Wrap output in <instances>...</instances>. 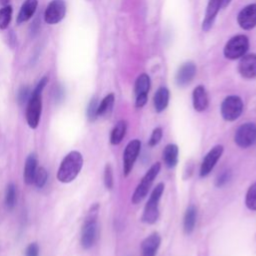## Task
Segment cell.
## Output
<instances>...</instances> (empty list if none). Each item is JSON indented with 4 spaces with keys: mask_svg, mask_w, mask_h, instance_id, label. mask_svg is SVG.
Here are the masks:
<instances>
[{
    "mask_svg": "<svg viewBox=\"0 0 256 256\" xmlns=\"http://www.w3.org/2000/svg\"><path fill=\"white\" fill-rule=\"evenodd\" d=\"M48 82L47 77H43L40 79V81L37 83L36 87L31 92L30 98L27 102V108H26V120L30 128L35 129L37 128L41 111H42V91L45 88L46 84Z\"/></svg>",
    "mask_w": 256,
    "mask_h": 256,
    "instance_id": "cell-1",
    "label": "cell"
},
{
    "mask_svg": "<svg viewBox=\"0 0 256 256\" xmlns=\"http://www.w3.org/2000/svg\"><path fill=\"white\" fill-rule=\"evenodd\" d=\"M83 166L82 154L78 151H71L62 160L58 172L57 178L62 183L72 182L80 173Z\"/></svg>",
    "mask_w": 256,
    "mask_h": 256,
    "instance_id": "cell-2",
    "label": "cell"
},
{
    "mask_svg": "<svg viewBox=\"0 0 256 256\" xmlns=\"http://www.w3.org/2000/svg\"><path fill=\"white\" fill-rule=\"evenodd\" d=\"M99 204H94L90 207L85 218L81 231V245L84 249L91 248L97 238V217Z\"/></svg>",
    "mask_w": 256,
    "mask_h": 256,
    "instance_id": "cell-3",
    "label": "cell"
},
{
    "mask_svg": "<svg viewBox=\"0 0 256 256\" xmlns=\"http://www.w3.org/2000/svg\"><path fill=\"white\" fill-rule=\"evenodd\" d=\"M164 191V184L158 183L151 192V195L144 207L141 217L142 222L147 224H154L159 216V201Z\"/></svg>",
    "mask_w": 256,
    "mask_h": 256,
    "instance_id": "cell-4",
    "label": "cell"
},
{
    "mask_svg": "<svg viewBox=\"0 0 256 256\" xmlns=\"http://www.w3.org/2000/svg\"><path fill=\"white\" fill-rule=\"evenodd\" d=\"M160 168H161V165H160V163L157 162V163L153 164L149 168V170L145 173V175L143 176V178L137 185V187L134 190V193L131 197V201L133 204L140 203L146 197V195L148 194V192L152 186L154 179L157 177L158 173L160 172Z\"/></svg>",
    "mask_w": 256,
    "mask_h": 256,
    "instance_id": "cell-5",
    "label": "cell"
},
{
    "mask_svg": "<svg viewBox=\"0 0 256 256\" xmlns=\"http://www.w3.org/2000/svg\"><path fill=\"white\" fill-rule=\"evenodd\" d=\"M249 48V39L246 35L240 34L232 37L225 44L223 49L224 56L230 60H236L243 57Z\"/></svg>",
    "mask_w": 256,
    "mask_h": 256,
    "instance_id": "cell-6",
    "label": "cell"
},
{
    "mask_svg": "<svg viewBox=\"0 0 256 256\" xmlns=\"http://www.w3.org/2000/svg\"><path fill=\"white\" fill-rule=\"evenodd\" d=\"M221 115L226 121H235L243 111V101L237 95L227 96L221 104Z\"/></svg>",
    "mask_w": 256,
    "mask_h": 256,
    "instance_id": "cell-7",
    "label": "cell"
},
{
    "mask_svg": "<svg viewBox=\"0 0 256 256\" xmlns=\"http://www.w3.org/2000/svg\"><path fill=\"white\" fill-rule=\"evenodd\" d=\"M235 143L241 148H248L256 141V124L247 122L240 125L234 135Z\"/></svg>",
    "mask_w": 256,
    "mask_h": 256,
    "instance_id": "cell-8",
    "label": "cell"
},
{
    "mask_svg": "<svg viewBox=\"0 0 256 256\" xmlns=\"http://www.w3.org/2000/svg\"><path fill=\"white\" fill-rule=\"evenodd\" d=\"M141 142L138 139L131 140L125 147L123 152V174L128 176L133 169L134 163L140 153Z\"/></svg>",
    "mask_w": 256,
    "mask_h": 256,
    "instance_id": "cell-9",
    "label": "cell"
},
{
    "mask_svg": "<svg viewBox=\"0 0 256 256\" xmlns=\"http://www.w3.org/2000/svg\"><path fill=\"white\" fill-rule=\"evenodd\" d=\"M66 14V4L64 0H52L47 5L44 20L48 24H57L59 23Z\"/></svg>",
    "mask_w": 256,
    "mask_h": 256,
    "instance_id": "cell-10",
    "label": "cell"
},
{
    "mask_svg": "<svg viewBox=\"0 0 256 256\" xmlns=\"http://www.w3.org/2000/svg\"><path fill=\"white\" fill-rule=\"evenodd\" d=\"M222 153H223L222 145H216L210 149V151L203 158V161L200 166V176L201 177L207 176L213 170L216 163L220 159Z\"/></svg>",
    "mask_w": 256,
    "mask_h": 256,
    "instance_id": "cell-11",
    "label": "cell"
},
{
    "mask_svg": "<svg viewBox=\"0 0 256 256\" xmlns=\"http://www.w3.org/2000/svg\"><path fill=\"white\" fill-rule=\"evenodd\" d=\"M239 26L244 30H250L256 26V4L245 6L237 16Z\"/></svg>",
    "mask_w": 256,
    "mask_h": 256,
    "instance_id": "cell-12",
    "label": "cell"
},
{
    "mask_svg": "<svg viewBox=\"0 0 256 256\" xmlns=\"http://www.w3.org/2000/svg\"><path fill=\"white\" fill-rule=\"evenodd\" d=\"M196 75V65L193 62L183 63L175 75V82L179 87L188 85Z\"/></svg>",
    "mask_w": 256,
    "mask_h": 256,
    "instance_id": "cell-13",
    "label": "cell"
},
{
    "mask_svg": "<svg viewBox=\"0 0 256 256\" xmlns=\"http://www.w3.org/2000/svg\"><path fill=\"white\" fill-rule=\"evenodd\" d=\"M238 71L243 78L253 79L256 77V54H245L241 57Z\"/></svg>",
    "mask_w": 256,
    "mask_h": 256,
    "instance_id": "cell-14",
    "label": "cell"
},
{
    "mask_svg": "<svg viewBox=\"0 0 256 256\" xmlns=\"http://www.w3.org/2000/svg\"><path fill=\"white\" fill-rule=\"evenodd\" d=\"M223 0H209L205 12V17L202 22V30L203 31H209L215 21V18L222 7Z\"/></svg>",
    "mask_w": 256,
    "mask_h": 256,
    "instance_id": "cell-15",
    "label": "cell"
},
{
    "mask_svg": "<svg viewBox=\"0 0 256 256\" xmlns=\"http://www.w3.org/2000/svg\"><path fill=\"white\" fill-rule=\"evenodd\" d=\"M161 243V237L159 233L154 232L147 236L141 244L142 256H155Z\"/></svg>",
    "mask_w": 256,
    "mask_h": 256,
    "instance_id": "cell-16",
    "label": "cell"
},
{
    "mask_svg": "<svg viewBox=\"0 0 256 256\" xmlns=\"http://www.w3.org/2000/svg\"><path fill=\"white\" fill-rule=\"evenodd\" d=\"M192 102H193L194 109L198 112H202L207 109L209 100H208V95L204 86L199 85L196 88H194L192 93Z\"/></svg>",
    "mask_w": 256,
    "mask_h": 256,
    "instance_id": "cell-17",
    "label": "cell"
},
{
    "mask_svg": "<svg viewBox=\"0 0 256 256\" xmlns=\"http://www.w3.org/2000/svg\"><path fill=\"white\" fill-rule=\"evenodd\" d=\"M37 5H38L37 0H25L17 15V19H16L17 24H22L28 21L29 19H31L36 11Z\"/></svg>",
    "mask_w": 256,
    "mask_h": 256,
    "instance_id": "cell-18",
    "label": "cell"
},
{
    "mask_svg": "<svg viewBox=\"0 0 256 256\" xmlns=\"http://www.w3.org/2000/svg\"><path fill=\"white\" fill-rule=\"evenodd\" d=\"M38 168V159L36 154L31 153L25 161V166H24V173H23V178L24 182L26 184H32L34 180V176L36 173V170Z\"/></svg>",
    "mask_w": 256,
    "mask_h": 256,
    "instance_id": "cell-19",
    "label": "cell"
},
{
    "mask_svg": "<svg viewBox=\"0 0 256 256\" xmlns=\"http://www.w3.org/2000/svg\"><path fill=\"white\" fill-rule=\"evenodd\" d=\"M169 90L166 87H159L154 94L153 103L156 112L160 113L164 111L169 102Z\"/></svg>",
    "mask_w": 256,
    "mask_h": 256,
    "instance_id": "cell-20",
    "label": "cell"
},
{
    "mask_svg": "<svg viewBox=\"0 0 256 256\" xmlns=\"http://www.w3.org/2000/svg\"><path fill=\"white\" fill-rule=\"evenodd\" d=\"M178 146L175 144H168L163 150V161L168 168H173L178 163Z\"/></svg>",
    "mask_w": 256,
    "mask_h": 256,
    "instance_id": "cell-21",
    "label": "cell"
},
{
    "mask_svg": "<svg viewBox=\"0 0 256 256\" xmlns=\"http://www.w3.org/2000/svg\"><path fill=\"white\" fill-rule=\"evenodd\" d=\"M150 77L145 74L142 73L140 74L136 81H135V86H134V92H135V96L136 97H140V96H148V92L150 89Z\"/></svg>",
    "mask_w": 256,
    "mask_h": 256,
    "instance_id": "cell-22",
    "label": "cell"
},
{
    "mask_svg": "<svg viewBox=\"0 0 256 256\" xmlns=\"http://www.w3.org/2000/svg\"><path fill=\"white\" fill-rule=\"evenodd\" d=\"M196 219H197V209L194 205H190L186 209V212L184 215V221H183V227L186 234H190L193 232L196 225Z\"/></svg>",
    "mask_w": 256,
    "mask_h": 256,
    "instance_id": "cell-23",
    "label": "cell"
},
{
    "mask_svg": "<svg viewBox=\"0 0 256 256\" xmlns=\"http://www.w3.org/2000/svg\"><path fill=\"white\" fill-rule=\"evenodd\" d=\"M126 131H127V123L126 121L124 120H120L116 123V125L114 126V128L112 129L111 131V134H110V143L112 145H117L119 144L125 134H126Z\"/></svg>",
    "mask_w": 256,
    "mask_h": 256,
    "instance_id": "cell-24",
    "label": "cell"
},
{
    "mask_svg": "<svg viewBox=\"0 0 256 256\" xmlns=\"http://www.w3.org/2000/svg\"><path fill=\"white\" fill-rule=\"evenodd\" d=\"M114 101H115V97H114L113 93H110V94L106 95L98 105V110H97L98 117L109 115L112 111Z\"/></svg>",
    "mask_w": 256,
    "mask_h": 256,
    "instance_id": "cell-25",
    "label": "cell"
},
{
    "mask_svg": "<svg viewBox=\"0 0 256 256\" xmlns=\"http://www.w3.org/2000/svg\"><path fill=\"white\" fill-rule=\"evenodd\" d=\"M5 204L9 210H12L16 204V187L13 183H9L5 192Z\"/></svg>",
    "mask_w": 256,
    "mask_h": 256,
    "instance_id": "cell-26",
    "label": "cell"
},
{
    "mask_svg": "<svg viewBox=\"0 0 256 256\" xmlns=\"http://www.w3.org/2000/svg\"><path fill=\"white\" fill-rule=\"evenodd\" d=\"M245 204L249 210L256 211V182H254L247 190Z\"/></svg>",
    "mask_w": 256,
    "mask_h": 256,
    "instance_id": "cell-27",
    "label": "cell"
},
{
    "mask_svg": "<svg viewBox=\"0 0 256 256\" xmlns=\"http://www.w3.org/2000/svg\"><path fill=\"white\" fill-rule=\"evenodd\" d=\"M12 7L7 5L0 9V29H6L12 18Z\"/></svg>",
    "mask_w": 256,
    "mask_h": 256,
    "instance_id": "cell-28",
    "label": "cell"
},
{
    "mask_svg": "<svg viewBox=\"0 0 256 256\" xmlns=\"http://www.w3.org/2000/svg\"><path fill=\"white\" fill-rule=\"evenodd\" d=\"M47 178H48V174L47 171L45 170V168L43 167H38L34 176V180L33 183L38 187V188H42L46 182H47Z\"/></svg>",
    "mask_w": 256,
    "mask_h": 256,
    "instance_id": "cell-29",
    "label": "cell"
},
{
    "mask_svg": "<svg viewBox=\"0 0 256 256\" xmlns=\"http://www.w3.org/2000/svg\"><path fill=\"white\" fill-rule=\"evenodd\" d=\"M98 100L96 97H93L89 104H88V107H87V118L89 121L93 122L96 120V118L98 117L97 115V110H98Z\"/></svg>",
    "mask_w": 256,
    "mask_h": 256,
    "instance_id": "cell-30",
    "label": "cell"
},
{
    "mask_svg": "<svg viewBox=\"0 0 256 256\" xmlns=\"http://www.w3.org/2000/svg\"><path fill=\"white\" fill-rule=\"evenodd\" d=\"M104 184L107 189L111 190L113 188L114 180H113V170L111 165L108 163L104 168Z\"/></svg>",
    "mask_w": 256,
    "mask_h": 256,
    "instance_id": "cell-31",
    "label": "cell"
},
{
    "mask_svg": "<svg viewBox=\"0 0 256 256\" xmlns=\"http://www.w3.org/2000/svg\"><path fill=\"white\" fill-rule=\"evenodd\" d=\"M162 135H163L162 128H161V127H156V128L152 131L151 136H150V138H149V141H148L149 146L153 147V146L157 145V144L160 142V140H161V138H162Z\"/></svg>",
    "mask_w": 256,
    "mask_h": 256,
    "instance_id": "cell-32",
    "label": "cell"
},
{
    "mask_svg": "<svg viewBox=\"0 0 256 256\" xmlns=\"http://www.w3.org/2000/svg\"><path fill=\"white\" fill-rule=\"evenodd\" d=\"M30 90L27 86H23L20 88V90L18 91V94H17V101L19 102L20 105H23L25 103L28 102L29 98H30Z\"/></svg>",
    "mask_w": 256,
    "mask_h": 256,
    "instance_id": "cell-33",
    "label": "cell"
},
{
    "mask_svg": "<svg viewBox=\"0 0 256 256\" xmlns=\"http://www.w3.org/2000/svg\"><path fill=\"white\" fill-rule=\"evenodd\" d=\"M25 256H39V246L36 242L30 243L25 249Z\"/></svg>",
    "mask_w": 256,
    "mask_h": 256,
    "instance_id": "cell-34",
    "label": "cell"
},
{
    "mask_svg": "<svg viewBox=\"0 0 256 256\" xmlns=\"http://www.w3.org/2000/svg\"><path fill=\"white\" fill-rule=\"evenodd\" d=\"M230 179V172L228 170L223 171L221 174L218 175L217 179H216V186L221 187L223 185H225Z\"/></svg>",
    "mask_w": 256,
    "mask_h": 256,
    "instance_id": "cell-35",
    "label": "cell"
},
{
    "mask_svg": "<svg viewBox=\"0 0 256 256\" xmlns=\"http://www.w3.org/2000/svg\"><path fill=\"white\" fill-rule=\"evenodd\" d=\"M231 2V0H223V3H222V7L224 8V7H226L229 3Z\"/></svg>",
    "mask_w": 256,
    "mask_h": 256,
    "instance_id": "cell-36",
    "label": "cell"
}]
</instances>
